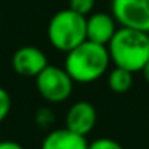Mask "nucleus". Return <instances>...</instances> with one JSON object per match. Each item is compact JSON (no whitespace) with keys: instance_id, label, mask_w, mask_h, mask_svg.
I'll return each instance as SVG.
<instances>
[{"instance_id":"obj_13","label":"nucleus","mask_w":149,"mask_h":149,"mask_svg":"<svg viewBox=\"0 0 149 149\" xmlns=\"http://www.w3.org/2000/svg\"><path fill=\"white\" fill-rule=\"evenodd\" d=\"M11 111V96L3 87H0V123L8 117Z\"/></svg>"},{"instance_id":"obj_6","label":"nucleus","mask_w":149,"mask_h":149,"mask_svg":"<svg viewBox=\"0 0 149 149\" xmlns=\"http://www.w3.org/2000/svg\"><path fill=\"white\" fill-rule=\"evenodd\" d=\"M11 66L15 72L23 77H37L48 66L47 55L40 48L32 45L21 47L15 52L11 58Z\"/></svg>"},{"instance_id":"obj_9","label":"nucleus","mask_w":149,"mask_h":149,"mask_svg":"<svg viewBox=\"0 0 149 149\" xmlns=\"http://www.w3.org/2000/svg\"><path fill=\"white\" fill-rule=\"evenodd\" d=\"M40 149H88V141L85 136L64 127L50 132L43 138Z\"/></svg>"},{"instance_id":"obj_5","label":"nucleus","mask_w":149,"mask_h":149,"mask_svg":"<svg viewBox=\"0 0 149 149\" xmlns=\"http://www.w3.org/2000/svg\"><path fill=\"white\" fill-rule=\"evenodd\" d=\"M111 13L119 26L149 34V0H112Z\"/></svg>"},{"instance_id":"obj_7","label":"nucleus","mask_w":149,"mask_h":149,"mask_svg":"<svg viewBox=\"0 0 149 149\" xmlns=\"http://www.w3.org/2000/svg\"><path fill=\"white\" fill-rule=\"evenodd\" d=\"M96 120L98 112L93 104L88 101H77L69 107L66 114V128L82 136H87L95 128Z\"/></svg>"},{"instance_id":"obj_2","label":"nucleus","mask_w":149,"mask_h":149,"mask_svg":"<svg viewBox=\"0 0 149 149\" xmlns=\"http://www.w3.org/2000/svg\"><path fill=\"white\" fill-rule=\"evenodd\" d=\"M111 63L130 72H141L149 61V34L120 26L107 43Z\"/></svg>"},{"instance_id":"obj_3","label":"nucleus","mask_w":149,"mask_h":149,"mask_svg":"<svg viewBox=\"0 0 149 149\" xmlns=\"http://www.w3.org/2000/svg\"><path fill=\"white\" fill-rule=\"evenodd\" d=\"M47 36L53 48L69 53L87 40V16L75 13L71 8L58 11L50 19Z\"/></svg>"},{"instance_id":"obj_16","label":"nucleus","mask_w":149,"mask_h":149,"mask_svg":"<svg viewBox=\"0 0 149 149\" xmlns=\"http://www.w3.org/2000/svg\"><path fill=\"white\" fill-rule=\"evenodd\" d=\"M141 72H143V77H144V80L149 84V61L146 63V66L143 68V71H141Z\"/></svg>"},{"instance_id":"obj_14","label":"nucleus","mask_w":149,"mask_h":149,"mask_svg":"<svg viewBox=\"0 0 149 149\" xmlns=\"http://www.w3.org/2000/svg\"><path fill=\"white\" fill-rule=\"evenodd\" d=\"M88 149H123L120 143L111 138H98L95 141L88 143Z\"/></svg>"},{"instance_id":"obj_4","label":"nucleus","mask_w":149,"mask_h":149,"mask_svg":"<svg viewBox=\"0 0 149 149\" xmlns=\"http://www.w3.org/2000/svg\"><path fill=\"white\" fill-rule=\"evenodd\" d=\"M75 82L64 68L48 64L36 77V85L40 96L47 103H64L72 95Z\"/></svg>"},{"instance_id":"obj_1","label":"nucleus","mask_w":149,"mask_h":149,"mask_svg":"<svg viewBox=\"0 0 149 149\" xmlns=\"http://www.w3.org/2000/svg\"><path fill=\"white\" fill-rule=\"evenodd\" d=\"M111 64L109 50L91 40H85L74 50L66 53L64 69L77 84H91L107 72Z\"/></svg>"},{"instance_id":"obj_8","label":"nucleus","mask_w":149,"mask_h":149,"mask_svg":"<svg viewBox=\"0 0 149 149\" xmlns=\"http://www.w3.org/2000/svg\"><path fill=\"white\" fill-rule=\"evenodd\" d=\"M117 21L112 13L96 11L87 16V40H91L100 45H106L112 40L114 34L117 32Z\"/></svg>"},{"instance_id":"obj_12","label":"nucleus","mask_w":149,"mask_h":149,"mask_svg":"<svg viewBox=\"0 0 149 149\" xmlns=\"http://www.w3.org/2000/svg\"><path fill=\"white\" fill-rule=\"evenodd\" d=\"M69 8L79 15H91L95 8V0H69Z\"/></svg>"},{"instance_id":"obj_10","label":"nucleus","mask_w":149,"mask_h":149,"mask_svg":"<svg viewBox=\"0 0 149 149\" xmlns=\"http://www.w3.org/2000/svg\"><path fill=\"white\" fill-rule=\"evenodd\" d=\"M107 85L114 93H127L133 85V72L114 66L107 74Z\"/></svg>"},{"instance_id":"obj_11","label":"nucleus","mask_w":149,"mask_h":149,"mask_svg":"<svg viewBox=\"0 0 149 149\" xmlns=\"http://www.w3.org/2000/svg\"><path fill=\"white\" fill-rule=\"evenodd\" d=\"M34 119H36L37 125H39L40 128H47V127H50L55 122V114H53V111L50 109V107L43 106V107H39V109H37Z\"/></svg>"},{"instance_id":"obj_15","label":"nucleus","mask_w":149,"mask_h":149,"mask_svg":"<svg viewBox=\"0 0 149 149\" xmlns=\"http://www.w3.org/2000/svg\"><path fill=\"white\" fill-rule=\"evenodd\" d=\"M0 149H24L16 141H0Z\"/></svg>"}]
</instances>
